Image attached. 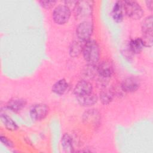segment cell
<instances>
[{
  "label": "cell",
  "instance_id": "cell-1",
  "mask_svg": "<svg viewBox=\"0 0 153 153\" xmlns=\"http://www.w3.org/2000/svg\"><path fill=\"white\" fill-rule=\"evenodd\" d=\"M82 54L85 60L90 65H96L100 57V48L94 40L87 41L84 46Z\"/></svg>",
  "mask_w": 153,
  "mask_h": 153
},
{
  "label": "cell",
  "instance_id": "cell-14",
  "mask_svg": "<svg viewBox=\"0 0 153 153\" xmlns=\"http://www.w3.org/2000/svg\"><path fill=\"white\" fill-rule=\"evenodd\" d=\"M100 100L102 104L103 105H108L110 103L114 97V90L110 88L104 87L103 89L100 92L99 94Z\"/></svg>",
  "mask_w": 153,
  "mask_h": 153
},
{
  "label": "cell",
  "instance_id": "cell-9",
  "mask_svg": "<svg viewBox=\"0 0 153 153\" xmlns=\"http://www.w3.org/2000/svg\"><path fill=\"white\" fill-rule=\"evenodd\" d=\"M74 93L76 97L88 94L93 93V85L90 82L85 79L81 80L75 85Z\"/></svg>",
  "mask_w": 153,
  "mask_h": 153
},
{
  "label": "cell",
  "instance_id": "cell-16",
  "mask_svg": "<svg viewBox=\"0 0 153 153\" xmlns=\"http://www.w3.org/2000/svg\"><path fill=\"white\" fill-rule=\"evenodd\" d=\"M68 83L65 79H60L56 81L52 87V91L57 95L63 94L68 90Z\"/></svg>",
  "mask_w": 153,
  "mask_h": 153
},
{
  "label": "cell",
  "instance_id": "cell-22",
  "mask_svg": "<svg viewBox=\"0 0 153 153\" xmlns=\"http://www.w3.org/2000/svg\"><path fill=\"white\" fill-rule=\"evenodd\" d=\"M0 139H1V142H2L4 145H6V146H8V147H12V146H13V142H12L10 139H8V138H7L5 136H1Z\"/></svg>",
  "mask_w": 153,
  "mask_h": 153
},
{
  "label": "cell",
  "instance_id": "cell-3",
  "mask_svg": "<svg viewBox=\"0 0 153 153\" xmlns=\"http://www.w3.org/2000/svg\"><path fill=\"white\" fill-rule=\"evenodd\" d=\"M52 17L56 24L63 25L68 22L71 17V10L66 4L59 5L53 10Z\"/></svg>",
  "mask_w": 153,
  "mask_h": 153
},
{
  "label": "cell",
  "instance_id": "cell-13",
  "mask_svg": "<svg viewBox=\"0 0 153 153\" xmlns=\"http://www.w3.org/2000/svg\"><path fill=\"white\" fill-rule=\"evenodd\" d=\"M144 47L143 44L140 38L131 39L128 43V51L131 54L140 53Z\"/></svg>",
  "mask_w": 153,
  "mask_h": 153
},
{
  "label": "cell",
  "instance_id": "cell-11",
  "mask_svg": "<svg viewBox=\"0 0 153 153\" xmlns=\"http://www.w3.org/2000/svg\"><path fill=\"white\" fill-rule=\"evenodd\" d=\"M26 105V100L22 98H14L10 100L7 104V108L14 112H19L22 110Z\"/></svg>",
  "mask_w": 153,
  "mask_h": 153
},
{
  "label": "cell",
  "instance_id": "cell-17",
  "mask_svg": "<svg viewBox=\"0 0 153 153\" xmlns=\"http://www.w3.org/2000/svg\"><path fill=\"white\" fill-rule=\"evenodd\" d=\"M86 42H84L80 40L74 41L69 47V54L72 57H77L81 53H82L84 44Z\"/></svg>",
  "mask_w": 153,
  "mask_h": 153
},
{
  "label": "cell",
  "instance_id": "cell-20",
  "mask_svg": "<svg viewBox=\"0 0 153 153\" xmlns=\"http://www.w3.org/2000/svg\"><path fill=\"white\" fill-rule=\"evenodd\" d=\"M95 66L96 65L88 64L87 66L86 67L85 71L84 72L85 75L86 76H87V77H89V78L93 77L94 76V75L96 74V72L97 73V67Z\"/></svg>",
  "mask_w": 153,
  "mask_h": 153
},
{
  "label": "cell",
  "instance_id": "cell-18",
  "mask_svg": "<svg viewBox=\"0 0 153 153\" xmlns=\"http://www.w3.org/2000/svg\"><path fill=\"white\" fill-rule=\"evenodd\" d=\"M1 121L5 127L10 131H15L19 128L17 124L7 114H1Z\"/></svg>",
  "mask_w": 153,
  "mask_h": 153
},
{
  "label": "cell",
  "instance_id": "cell-15",
  "mask_svg": "<svg viewBox=\"0 0 153 153\" xmlns=\"http://www.w3.org/2000/svg\"><path fill=\"white\" fill-rule=\"evenodd\" d=\"M152 16L146 17L142 22L141 25L143 36H152Z\"/></svg>",
  "mask_w": 153,
  "mask_h": 153
},
{
  "label": "cell",
  "instance_id": "cell-21",
  "mask_svg": "<svg viewBox=\"0 0 153 153\" xmlns=\"http://www.w3.org/2000/svg\"><path fill=\"white\" fill-rule=\"evenodd\" d=\"M56 1H39L40 5L45 9H50L53 8L56 4Z\"/></svg>",
  "mask_w": 153,
  "mask_h": 153
},
{
  "label": "cell",
  "instance_id": "cell-12",
  "mask_svg": "<svg viewBox=\"0 0 153 153\" xmlns=\"http://www.w3.org/2000/svg\"><path fill=\"white\" fill-rule=\"evenodd\" d=\"M79 104L83 106H91L96 104L98 100L97 96L93 93L80 97H76Z\"/></svg>",
  "mask_w": 153,
  "mask_h": 153
},
{
  "label": "cell",
  "instance_id": "cell-23",
  "mask_svg": "<svg viewBox=\"0 0 153 153\" xmlns=\"http://www.w3.org/2000/svg\"><path fill=\"white\" fill-rule=\"evenodd\" d=\"M146 5L147 8H148L149 10L152 11V3H153V1L152 0H150V1H146Z\"/></svg>",
  "mask_w": 153,
  "mask_h": 153
},
{
  "label": "cell",
  "instance_id": "cell-10",
  "mask_svg": "<svg viewBox=\"0 0 153 153\" xmlns=\"http://www.w3.org/2000/svg\"><path fill=\"white\" fill-rule=\"evenodd\" d=\"M124 11L123 2L121 1H116L111 13L113 20L117 23L121 22L124 18Z\"/></svg>",
  "mask_w": 153,
  "mask_h": 153
},
{
  "label": "cell",
  "instance_id": "cell-2",
  "mask_svg": "<svg viewBox=\"0 0 153 153\" xmlns=\"http://www.w3.org/2000/svg\"><path fill=\"white\" fill-rule=\"evenodd\" d=\"M123 7L126 14L133 20L141 19L144 14V11L140 4L135 1H124Z\"/></svg>",
  "mask_w": 153,
  "mask_h": 153
},
{
  "label": "cell",
  "instance_id": "cell-4",
  "mask_svg": "<svg viewBox=\"0 0 153 153\" xmlns=\"http://www.w3.org/2000/svg\"><path fill=\"white\" fill-rule=\"evenodd\" d=\"M93 31V26L92 23L88 21H83L77 26L76 35L79 40L87 42L90 40Z\"/></svg>",
  "mask_w": 153,
  "mask_h": 153
},
{
  "label": "cell",
  "instance_id": "cell-6",
  "mask_svg": "<svg viewBox=\"0 0 153 153\" xmlns=\"http://www.w3.org/2000/svg\"><path fill=\"white\" fill-rule=\"evenodd\" d=\"M49 112L48 106L44 103L33 105L30 110V116L34 121H41L44 119Z\"/></svg>",
  "mask_w": 153,
  "mask_h": 153
},
{
  "label": "cell",
  "instance_id": "cell-7",
  "mask_svg": "<svg viewBox=\"0 0 153 153\" xmlns=\"http://www.w3.org/2000/svg\"><path fill=\"white\" fill-rule=\"evenodd\" d=\"M140 87L139 80L134 76H128L124 78L121 83V88L125 93H133L137 91Z\"/></svg>",
  "mask_w": 153,
  "mask_h": 153
},
{
  "label": "cell",
  "instance_id": "cell-8",
  "mask_svg": "<svg viewBox=\"0 0 153 153\" xmlns=\"http://www.w3.org/2000/svg\"><path fill=\"white\" fill-rule=\"evenodd\" d=\"M97 71L100 77L105 79L108 78L114 73V65L110 60H105L99 64L97 67Z\"/></svg>",
  "mask_w": 153,
  "mask_h": 153
},
{
  "label": "cell",
  "instance_id": "cell-19",
  "mask_svg": "<svg viewBox=\"0 0 153 153\" xmlns=\"http://www.w3.org/2000/svg\"><path fill=\"white\" fill-rule=\"evenodd\" d=\"M62 146L63 150L66 152H72L74 151L73 141L71 136L66 133L62 138Z\"/></svg>",
  "mask_w": 153,
  "mask_h": 153
},
{
  "label": "cell",
  "instance_id": "cell-5",
  "mask_svg": "<svg viewBox=\"0 0 153 153\" xmlns=\"http://www.w3.org/2000/svg\"><path fill=\"white\" fill-rule=\"evenodd\" d=\"M92 1H76L74 7V14L76 18L80 19L90 16L92 11Z\"/></svg>",
  "mask_w": 153,
  "mask_h": 153
}]
</instances>
